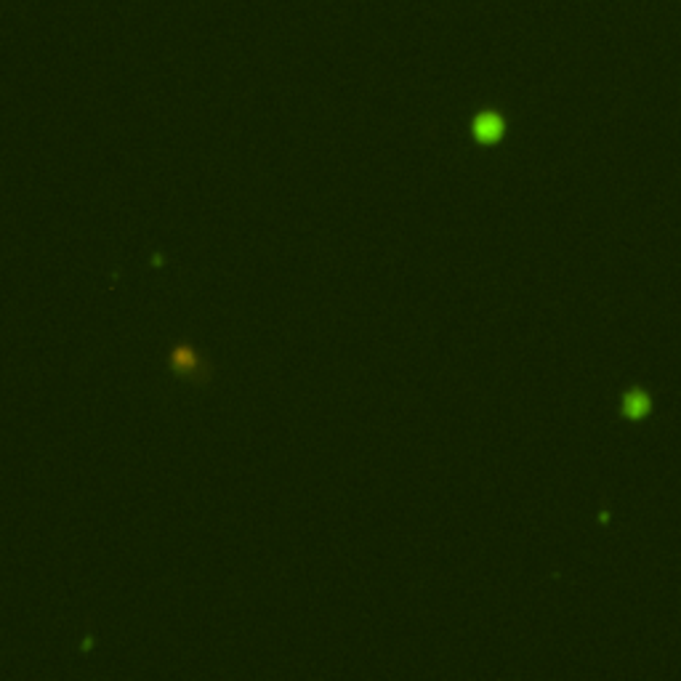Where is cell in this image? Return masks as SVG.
<instances>
[{
  "mask_svg": "<svg viewBox=\"0 0 681 681\" xmlns=\"http://www.w3.org/2000/svg\"><path fill=\"white\" fill-rule=\"evenodd\" d=\"M171 367L176 370V375L181 378H192V381H200V373H202V360L198 354L192 352L189 346H176L173 354H171Z\"/></svg>",
  "mask_w": 681,
  "mask_h": 681,
  "instance_id": "cell-1",
  "label": "cell"
},
{
  "mask_svg": "<svg viewBox=\"0 0 681 681\" xmlns=\"http://www.w3.org/2000/svg\"><path fill=\"white\" fill-rule=\"evenodd\" d=\"M474 133L479 142H498L503 136V120L493 112H484L482 118H476L474 122Z\"/></svg>",
  "mask_w": 681,
  "mask_h": 681,
  "instance_id": "cell-2",
  "label": "cell"
},
{
  "mask_svg": "<svg viewBox=\"0 0 681 681\" xmlns=\"http://www.w3.org/2000/svg\"><path fill=\"white\" fill-rule=\"evenodd\" d=\"M623 410H626V416L628 418H644L647 416V410H649V399H647V394L644 391H631V394L626 396V405H623Z\"/></svg>",
  "mask_w": 681,
  "mask_h": 681,
  "instance_id": "cell-3",
  "label": "cell"
}]
</instances>
